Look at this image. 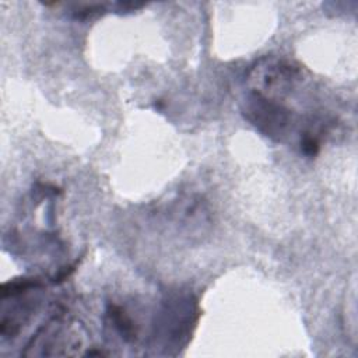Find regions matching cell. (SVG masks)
Returning <instances> with one entry per match:
<instances>
[{
	"mask_svg": "<svg viewBox=\"0 0 358 358\" xmlns=\"http://www.w3.org/2000/svg\"><path fill=\"white\" fill-rule=\"evenodd\" d=\"M199 317L196 299L190 295H175L164 301L154 324V338L166 354L183 347Z\"/></svg>",
	"mask_w": 358,
	"mask_h": 358,
	"instance_id": "6da1fadb",
	"label": "cell"
},
{
	"mask_svg": "<svg viewBox=\"0 0 358 358\" xmlns=\"http://www.w3.org/2000/svg\"><path fill=\"white\" fill-rule=\"evenodd\" d=\"M301 80V67L280 56H263L248 70L250 91L275 99L291 92Z\"/></svg>",
	"mask_w": 358,
	"mask_h": 358,
	"instance_id": "7a4b0ae2",
	"label": "cell"
},
{
	"mask_svg": "<svg viewBox=\"0 0 358 358\" xmlns=\"http://www.w3.org/2000/svg\"><path fill=\"white\" fill-rule=\"evenodd\" d=\"M243 117L263 136L281 141L288 136L292 115L277 99L250 91L242 102Z\"/></svg>",
	"mask_w": 358,
	"mask_h": 358,
	"instance_id": "3957f363",
	"label": "cell"
},
{
	"mask_svg": "<svg viewBox=\"0 0 358 358\" xmlns=\"http://www.w3.org/2000/svg\"><path fill=\"white\" fill-rule=\"evenodd\" d=\"M83 338L78 331L67 326L60 317H53L45 323L29 340L21 355L63 357L76 355L81 348Z\"/></svg>",
	"mask_w": 358,
	"mask_h": 358,
	"instance_id": "277c9868",
	"label": "cell"
},
{
	"mask_svg": "<svg viewBox=\"0 0 358 358\" xmlns=\"http://www.w3.org/2000/svg\"><path fill=\"white\" fill-rule=\"evenodd\" d=\"M106 316L110 326L124 341H134L137 338V326L122 306L110 305L106 310Z\"/></svg>",
	"mask_w": 358,
	"mask_h": 358,
	"instance_id": "5b68a950",
	"label": "cell"
},
{
	"mask_svg": "<svg viewBox=\"0 0 358 358\" xmlns=\"http://www.w3.org/2000/svg\"><path fill=\"white\" fill-rule=\"evenodd\" d=\"M320 141L319 137L312 131H305L301 137V151L306 157H315L319 152Z\"/></svg>",
	"mask_w": 358,
	"mask_h": 358,
	"instance_id": "8992f818",
	"label": "cell"
}]
</instances>
